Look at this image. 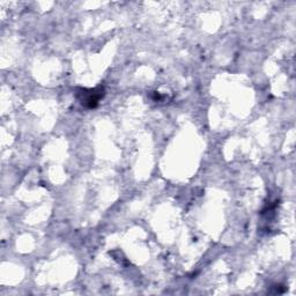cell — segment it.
I'll return each instance as SVG.
<instances>
[{
	"label": "cell",
	"mask_w": 296,
	"mask_h": 296,
	"mask_svg": "<svg viewBox=\"0 0 296 296\" xmlns=\"http://www.w3.org/2000/svg\"><path fill=\"white\" fill-rule=\"evenodd\" d=\"M83 95L84 97L81 99V103L84 106H88V108H94V106H97L101 97H103V95H105V89L100 88V89L89 90V94L83 93Z\"/></svg>",
	"instance_id": "6da1fadb"
}]
</instances>
